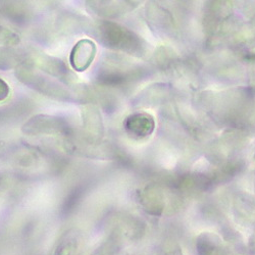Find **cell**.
I'll list each match as a JSON object with an SVG mask.
<instances>
[{
    "mask_svg": "<svg viewBox=\"0 0 255 255\" xmlns=\"http://www.w3.org/2000/svg\"><path fill=\"white\" fill-rule=\"evenodd\" d=\"M18 42H19V37L15 33L5 28L0 27V45L12 46V45H16Z\"/></svg>",
    "mask_w": 255,
    "mask_h": 255,
    "instance_id": "7",
    "label": "cell"
},
{
    "mask_svg": "<svg viewBox=\"0 0 255 255\" xmlns=\"http://www.w3.org/2000/svg\"><path fill=\"white\" fill-rule=\"evenodd\" d=\"M79 240L76 237H70L62 239L59 243L55 255H80Z\"/></svg>",
    "mask_w": 255,
    "mask_h": 255,
    "instance_id": "5",
    "label": "cell"
},
{
    "mask_svg": "<svg viewBox=\"0 0 255 255\" xmlns=\"http://www.w3.org/2000/svg\"><path fill=\"white\" fill-rule=\"evenodd\" d=\"M197 250L200 255H226V252L221 245L208 239L199 241V243H197Z\"/></svg>",
    "mask_w": 255,
    "mask_h": 255,
    "instance_id": "6",
    "label": "cell"
},
{
    "mask_svg": "<svg viewBox=\"0 0 255 255\" xmlns=\"http://www.w3.org/2000/svg\"><path fill=\"white\" fill-rule=\"evenodd\" d=\"M96 51V45L93 41L89 39L80 40L71 52V66L77 72L86 71L93 62Z\"/></svg>",
    "mask_w": 255,
    "mask_h": 255,
    "instance_id": "1",
    "label": "cell"
},
{
    "mask_svg": "<svg viewBox=\"0 0 255 255\" xmlns=\"http://www.w3.org/2000/svg\"><path fill=\"white\" fill-rule=\"evenodd\" d=\"M165 255H183V253L180 250H174L172 252H168Z\"/></svg>",
    "mask_w": 255,
    "mask_h": 255,
    "instance_id": "9",
    "label": "cell"
},
{
    "mask_svg": "<svg viewBox=\"0 0 255 255\" xmlns=\"http://www.w3.org/2000/svg\"><path fill=\"white\" fill-rule=\"evenodd\" d=\"M124 128L130 137L143 139L153 132L154 121L146 113H135L124 121Z\"/></svg>",
    "mask_w": 255,
    "mask_h": 255,
    "instance_id": "3",
    "label": "cell"
},
{
    "mask_svg": "<svg viewBox=\"0 0 255 255\" xmlns=\"http://www.w3.org/2000/svg\"><path fill=\"white\" fill-rule=\"evenodd\" d=\"M100 35L104 43L117 49H131L133 45V36L124 28L113 24L105 23L100 28Z\"/></svg>",
    "mask_w": 255,
    "mask_h": 255,
    "instance_id": "2",
    "label": "cell"
},
{
    "mask_svg": "<svg viewBox=\"0 0 255 255\" xmlns=\"http://www.w3.org/2000/svg\"><path fill=\"white\" fill-rule=\"evenodd\" d=\"M9 93L10 88L8 86V84L4 80L0 79V101L5 100L8 97Z\"/></svg>",
    "mask_w": 255,
    "mask_h": 255,
    "instance_id": "8",
    "label": "cell"
},
{
    "mask_svg": "<svg viewBox=\"0 0 255 255\" xmlns=\"http://www.w3.org/2000/svg\"><path fill=\"white\" fill-rule=\"evenodd\" d=\"M53 117L38 116L33 118L27 125L25 130L28 134H53L61 130V123Z\"/></svg>",
    "mask_w": 255,
    "mask_h": 255,
    "instance_id": "4",
    "label": "cell"
}]
</instances>
